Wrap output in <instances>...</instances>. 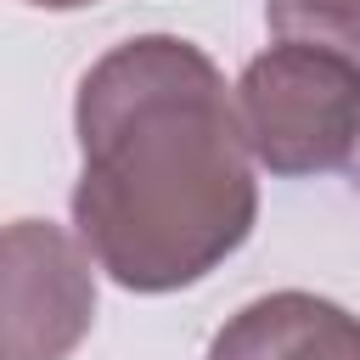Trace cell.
Masks as SVG:
<instances>
[{"label": "cell", "instance_id": "6da1fadb", "mask_svg": "<svg viewBox=\"0 0 360 360\" xmlns=\"http://www.w3.org/2000/svg\"><path fill=\"white\" fill-rule=\"evenodd\" d=\"M73 225L124 292L197 287L253 236V158L202 45L135 34L96 56L73 96Z\"/></svg>", "mask_w": 360, "mask_h": 360}, {"label": "cell", "instance_id": "7a4b0ae2", "mask_svg": "<svg viewBox=\"0 0 360 360\" xmlns=\"http://www.w3.org/2000/svg\"><path fill=\"white\" fill-rule=\"evenodd\" d=\"M236 124L248 158L281 180L338 174L360 152V62L281 39L236 79Z\"/></svg>", "mask_w": 360, "mask_h": 360}, {"label": "cell", "instance_id": "3957f363", "mask_svg": "<svg viewBox=\"0 0 360 360\" xmlns=\"http://www.w3.org/2000/svg\"><path fill=\"white\" fill-rule=\"evenodd\" d=\"M96 326V270L51 219L0 225V360H68Z\"/></svg>", "mask_w": 360, "mask_h": 360}, {"label": "cell", "instance_id": "277c9868", "mask_svg": "<svg viewBox=\"0 0 360 360\" xmlns=\"http://www.w3.org/2000/svg\"><path fill=\"white\" fill-rule=\"evenodd\" d=\"M208 360H360V315L315 292H264L208 343Z\"/></svg>", "mask_w": 360, "mask_h": 360}, {"label": "cell", "instance_id": "5b68a950", "mask_svg": "<svg viewBox=\"0 0 360 360\" xmlns=\"http://www.w3.org/2000/svg\"><path fill=\"white\" fill-rule=\"evenodd\" d=\"M264 22L276 39L321 45L360 62V0H264Z\"/></svg>", "mask_w": 360, "mask_h": 360}]
</instances>
